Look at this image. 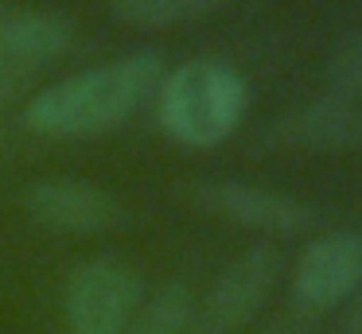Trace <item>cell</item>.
<instances>
[{"instance_id":"6da1fadb","label":"cell","mask_w":362,"mask_h":334,"mask_svg":"<svg viewBox=\"0 0 362 334\" xmlns=\"http://www.w3.org/2000/svg\"><path fill=\"white\" fill-rule=\"evenodd\" d=\"M160 51H133L51 82L24 105V124L43 136H98L133 121L164 82Z\"/></svg>"},{"instance_id":"30bf717a","label":"cell","mask_w":362,"mask_h":334,"mask_svg":"<svg viewBox=\"0 0 362 334\" xmlns=\"http://www.w3.org/2000/svg\"><path fill=\"white\" fill-rule=\"evenodd\" d=\"M191 315H195L191 287L183 280H168L141 299L125 334H191Z\"/></svg>"},{"instance_id":"8992f818","label":"cell","mask_w":362,"mask_h":334,"mask_svg":"<svg viewBox=\"0 0 362 334\" xmlns=\"http://www.w3.org/2000/svg\"><path fill=\"white\" fill-rule=\"evenodd\" d=\"M187 202L214 217H226L245 229L261 233H304L315 225V210L300 202L296 194L273 191L261 183H245V179H199V183L183 186Z\"/></svg>"},{"instance_id":"52a82bcc","label":"cell","mask_w":362,"mask_h":334,"mask_svg":"<svg viewBox=\"0 0 362 334\" xmlns=\"http://www.w3.org/2000/svg\"><path fill=\"white\" fill-rule=\"evenodd\" d=\"M362 287V233L327 229L300 249L292 264V299L304 311L343 307Z\"/></svg>"},{"instance_id":"3957f363","label":"cell","mask_w":362,"mask_h":334,"mask_svg":"<svg viewBox=\"0 0 362 334\" xmlns=\"http://www.w3.org/2000/svg\"><path fill=\"white\" fill-rule=\"evenodd\" d=\"M144 284L117 256H86L63 284L66 334H125Z\"/></svg>"},{"instance_id":"5bb4252c","label":"cell","mask_w":362,"mask_h":334,"mask_svg":"<svg viewBox=\"0 0 362 334\" xmlns=\"http://www.w3.org/2000/svg\"><path fill=\"white\" fill-rule=\"evenodd\" d=\"M343 326L346 334H362V287L346 299V311H343Z\"/></svg>"},{"instance_id":"7a4b0ae2","label":"cell","mask_w":362,"mask_h":334,"mask_svg":"<svg viewBox=\"0 0 362 334\" xmlns=\"http://www.w3.org/2000/svg\"><path fill=\"white\" fill-rule=\"evenodd\" d=\"M160 124L183 148H214L238 129L245 113V82L218 59H191L164 74L156 90Z\"/></svg>"},{"instance_id":"ba28073f","label":"cell","mask_w":362,"mask_h":334,"mask_svg":"<svg viewBox=\"0 0 362 334\" xmlns=\"http://www.w3.org/2000/svg\"><path fill=\"white\" fill-rule=\"evenodd\" d=\"M261 144L300 148V152H362V101L339 93L300 101L269 124Z\"/></svg>"},{"instance_id":"9c48e42d","label":"cell","mask_w":362,"mask_h":334,"mask_svg":"<svg viewBox=\"0 0 362 334\" xmlns=\"http://www.w3.org/2000/svg\"><path fill=\"white\" fill-rule=\"evenodd\" d=\"M74 47V23L59 12L0 8V66L35 74Z\"/></svg>"},{"instance_id":"4fadbf2b","label":"cell","mask_w":362,"mask_h":334,"mask_svg":"<svg viewBox=\"0 0 362 334\" xmlns=\"http://www.w3.org/2000/svg\"><path fill=\"white\" fill-rule=\"evenodd\" d=\"M28 78H32V74H24V70H8V66H0V109L12 105V101H16L20 93L28 90Z\"/></svg>"},{"instance_id":"277c9868","label":"cell","mask_w":362,"mask_h":334,"mask_svg":"<svg viewBox=\"0 0 362 334\" xmlns=\"http://www.w3.org/2000/svg\"><path fill=\"white\" fill-rule=\"evenodd\" d=\"M276 276H281V253H276V245L257 241V245L242 249L211 280L203 299L195 303L191 334H238L242 326H250L253 315L265 307Z\"/></svg>"},{"instance_id":"8fae6325","label":"cell","mask_w":362,"mask_h":334,"mask_svg":"<svg viewBox=\"0 0 362 334\" xmlns=\"http://www.w3.org/2000/svg\"><path fill=\"white\" fill-rule=\"evenodd\" d=\"M113 16L133 28H175V23L203 20L218 8V0H110Z\"/></svg>"},{"instance_id":"7c38bea8","label":"cell","mask_w":362,"mask_h":334,"mask_svg":"<svg viewBox=\"0 0 362 334\" xmlns=\"http://www.w3.org/2000/svg\"><path fill=\"white\" fill-rule=\"evenodd\" d=\"M327 85L339 97L362 101V23L351 28L327 54Z\"/></svg>"},{"instance_id":"5b68a950","label":"cell","mask_w":362,"mask_h":334,"mask_svg":"<svg viewBox=\"0 0 362 334\" xmlns=\"http://www.w3.org/2000/svg\"><path fill=\"white\" fill-rule=\"evenodd\" d=\"M24 210L35 225L51 233H74V237H98L113 233L129 222L125 202L113 191L90 183V179H40L24 186Z\"/></svg>"}]
</instances>
